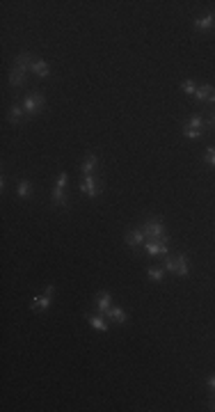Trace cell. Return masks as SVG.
I'll return each mask as SVG.
<instances>
[{
    "instance_id": "1",
    "label": "cell",
    "mask_w": 215,
    "mask_h": 412,
    "mask_svg": "<svg viewBox=\"0 0 215 412\" xmlns=\"http://www.w3.org/2000/svg\"><path fill=\"white\" fill-rule=\"evenodd\" d=\"M142 234L147 240H154V243H169L167 229H165V222L161 218H147L142 222Z\"/></svg>"
},
{
    "instance_id": "2",
    "label": "cell",
    "mask_w": 215,
    "mask_h": 412,
    "mask_svg": "<svg viewBox=\"0 0 215 412\" xmlns=\"http://www.w3.org/2000/svg\"><path fill=\"white\" fill-rule=\"evenodd\" d=\"M23 110H26L27 117H37V115L44 110V106H46V96L41 92H30L23 96Z\"/></svg>"
},
{
    "instance_id": "3",
    "label": "cell",
    "mask_w": 215,
    "mask_h": 412,
    "mask_svg": "<svg viewBox=\"0 0 215 412\" xmlns=\"http://www.w3.org/2000/svg\"><path fill=\"white\" fill-rule=\"evenodd\" d=\"M81 193H85L87 197H99V195L103 193V183L99 179H96L94 174H89V177H82V181H81Z\"/></svg>"
},
{
    "instance_id": "4",
    "label": "cell",
    "mask_w": 215,
    "mask_h": 412,
    "mask_svg": "<svg viewBox=\"0 0 215 412\" xmlns=\"http://www.w3.org/2000/svg\"><path fill=\"white\" fill-rule=\"evenodd\" d=\"M53 295H55V286H46V291H44V295H37V298H32V302H30V309H34V312H46L48 307L53 305Z\"/></svg>"
},
{
    "instance_id": "5",
    "label": "cell",
    "mask_w": 215,
    "mask_h": 412,
    "mask_svg": "<svg viewBox=\"0 0 215 412\" xmlns=\"http://www.w3.org/2000/svg\"><path fill=\"white\" fill-rule=\"evenodd\" d=\"M94 307H96V314L106 316V312L112 307V295H110V291H99V293H96Z\"/></svg>"
},
{
    "instance_id": "6",
    "label": "cell",
    "mask_w": 215,
    "mask_h": 412,
    "mask_svg": "<svg viewBox=\"0 0 215 412\" xmlns=\"http://www.w3.org/2000/svg\"><path fill=\"white\" fill-rule=\"evenodd\" d=\"M124 243H126L128 247H133V250H137V247H144V243H147V238H144V234H142V229L137 227V229H131V232L124 236Z\"/></svg>"
},
{
    "instance_id": "7",
    "label": "cell",
    "mask_w": 215,
    "mask_h": 412,
    "mask_svg": "<svg viewBox=\"0 0 215 412\" xmlns=\"http://www.w3.org/2000/svg\"><path fill=\"white\" fill-rule=\"evenodd\" d=\"M144 252H147V257H165V254H169V247H167V243L147 240V243H144Z\"/></svg>"
},
{
    "instance_id": "8",
    "label": "cell",
    "mask_w": 215,
    "mask_h": 412,
    "mask_svg": "<svg viewBox=\"0 0 215 412\" xmlns=\"http://www.w3.org/2000/svg\"><path fill=\"white\" fill-rule=\"evenodd\" d=\"M27 69H21V67H12V71H9V85L12 87H23L27 80Z\"/></svg>"
},
{
    "instance_id": "9",
    "label": "cell",
    "mask_w": 215,
    "mask_h": 412,
    "mask_svg": "<svg viewBox=\"0 0 215 412\" xmlns=\"http://www.w3.org/2000/svg\"><path fill=\"white\" fill-rule=\"evenodd\" d=\"M27 115H26V110H23V106H21V103H14V106H9V110H7V121H9V124H14V126H16V124H21V121L26 119Z\"/></svg>"
},
{
    "instance_id": "10",
    "label": "cell",
    "mask_w": 215,
    "mask_h": 412,
    "mask_svg": "<svg viewBox=\"0 0 215 412\" xmlns=\"http://www.w3.org/2000/svg\"><path fill=\"white\" fill-rule=\"evenodd\" d=\"M106 319L108 321H112V323H117V325H124L128 321V314L121 309V307H110L106 312Z\"/></svg>"
},
{
    "instance_id": "11",
    "label": "cell",
    "mask_w": 215,
    "mask_h": 412,
    "mask_svg": "<svg viewBox=\"0 0 215 412\" xmlns=\"http://www.w3.org/2000/svg\"><path fill=\"white\" fill-rule=\"evenodd\" d=\"M34 60H37V58H34L32 53L23 51V53H19L16 58H14V67H21V69H27V71H30L32 64H34Z\"/></svg>"
},
{
    "instance_id": "12",
    "label": "cell",
    "mask_w": 215,
    "mask_h": 412,
    "mask_svg": "<svg viewBox=\"0 0 215 412\" xmlns=\"http://www.w3.org/2000/svg\"><path fill=\"white\" fill-rule=\"evenodd\" d=\"M85 319H87V323L94 327V330H101V332H108V330H110V323H108V319H101V314H87Z\"/></svg>"
},
{
    "instance_id": "13",
    "label": "cell",
    "mask_w": 215,
    "mask_h": 412,
    "mask_svg": "<svg viewBox=\"0 0 215 412\" xmlns=\"http://www.w3.org/2000/svg\"><path fill=\"white\" fill-rule=\"evenodd\" d=\"M96 163H99V158H96L94 153H87V156L82 158V163H81V172H82V177H89V174H94Z\"/></svg>"
},
{
    "instance_id": "14",
    "label": "cell",
    "mask_w": 215,
    "mask_h": 412,
    "mask_svg": "<svg viewBox=\"0 0 215 412\" xmlns=\"http://www.w3.org/2000/svg\"><path fill=\"white\" fill-rule=\"evenodd\" d=\"M30 71H32L37 78H48V76H51V64H48L46 60H39V58H37Z\"/></svg>"
},
{
    "instance_id": "15",
    "label": "cell",
    "mask_w": 215,
    "mask_h": 412,
    "mask_svg": "<svg viewBox=\"0 0 215 412\" xmlns=\"http://www.w3.org/2000/svg\"><path fill=\"white\" fill-rule=\"evenodd\" d=\"M211 28H215V14H206V16H202V19H195V30L206 32V30H211Z\"/></svg>"
},
{
    "instance_id": "16",
    "label": "cell",
    "mask_w": 215,
    "mask_h": 412,
    "mask_svg": "<svg viewBox=\"0 0 215 412\" xmlns=\"http://www.w3.org/2000/svg\"><path fill=\"white\" fill-rule=\"evenodd\" d=\"M51 202H53L55 206H60V208H69V197L64 190H60V188H53V193H51Z\"/></svg>"
},
{
    "instance_id": "17",
    "label": "cell",
    "mask_w": 215,
    "mask_h": 412,
    "mask_svg": "<svg viewBox=\"0 0 215 412\" xmlns=\"http://www.w3.org/2000/svg\"><path fill=\"white\" fill-rule=\"evenodd\" d=\"M176 275H179V277H188L190 275L188 257H186V254H176Z\"/></svg>"
},
{
    "instance_id": "18",
    "label": "cell",
    "mask_w": 215,
    "mask_h": 412,
    "mask_svg": "<svg viewBox=\"0 0 215 412\" xmlns=\"http://www.w3.org/2000/svg\"><path fill=\"white\" fill-rule=\"evenodd\" d=\"M16 195L23 197V200H27V197L32 195V183H30L27 179H21L19 183H16Z\"/></svg>"
},
{
    "instance_id": "19",
    "label": "cell",
    "mask_w": 215,
    "mask_h": 412,
    "mask_svg": "<svg viewBox=\"0 0 215 412\" xmlns=\"http://www.w3.org/2000/svg\"><path fill=\"white\" fill-rule=\"evenodd\" d=\"M190 128H197V131H202V133H206V128H209V124L204 121V117L202 115H192L188 121H186Z\"/></svg>"
},
{
    "instance_id": "20",
    "label": "cell",
    "mask_w": 215,
    "mask_h": 412,
    "mask_svg": "<svg viewBox=\"0 0 215 412\" xmlns=\"http://www.w3.org/2000/svg\"><path fill=\"white\" fill-rule=\"evenodd\" d=\"M147 275H149V279H151V282H162V279H165V275H167V270H165L162 266H151L147 270Z\"/></svg>"
},
{
    "instance_id": "21",
    "label": "cell",
    "mask_w": 215,
    "mask_h": 412,
    "mask_svg": "<svg viewBox=\"0 0 215 412\" xmlns=\"http://www.w3.org/2000/svg\"><path fill=\"white\" fill-rule=\"evenodd\" d=\"M211 92H213V85H199L195 92V99L197 101H209Z\"/></svg>"
},
{
    "instance_id": "22",
    "label": "cell",
    "mask_w": 215,
    "mask_h": 412,
    "mask_svg": "<svg viewBox=\"0 0 215 412\" xmlns=\"http://www.w3.org/2000/svg\"><path fill=\"white\" fill-rule=\"evenodd\" d=\"M162 268H165L167 273L176 275V257H172V254H165V257H162Z\"/></svg>"
},
{
    "instance_id": "23",
    "label": "cell",
    "mask_w": 215,
    "mask_h": 412,
    "mask_svg": "<svg viewBox=\"0 0 215 412\" xmlns=\"http://www.w3.org/2000/svg\"><path fill=\"white\" fill-rule=\"evenodd\" d=\"M181 89L186 94H188V96H195V92H197V85H195V80H190V78H186L181 83Z\"/></svg>"
},
{
    "instance_id": "24",
    "label": "cell",
    "mask_w": 215,
    "mask_h": 412,
    "mask_svg": "<svg viewBox=\"0 0 215 412\" xmlns=\"http://www.w3.org/2000/svg\"><path fill=\"white\" fill-rule=\"evenodd\" d=\"M183 135H186L188 140H199L204 133H202V131H197V128H190L188 124H183Z\"/></svg>"
},
{
    "instance_id": "25",
    "label": "cell",
    "mask_w": 215,
    "mask_h": 412,
    "mask_svg": "<svg viewBox=\"0 0 215 412\" xmlns=\"http://www.w3.org/2000/svg\"><path fill=\"white\" fill-rule=\"evenodd\" d=\"M204 163L211 167H215V147H209L206 151H204Z\"/></svg>"
},
{
    "instance_id": "26",
    "label": "cell",
    "mask_w": 215,
    "mask_h": 412,
    "mask_svg": "<svg viewBox=\"0 0 215 412\" xmlns=\"http://www.w3.org/2000/svg\"><path fill=\"white\" fill-rule=\"evenodd\" d=\"M67 181H69V174L67 172H60V174H57V181H55V188L64 190V188H67Z\"/></svg>"
},
{
    "instance_id": "27",
    "label": "cell",
    "mask_w": 215,
    "mask_h": 412,
    "mask_svg": "<svg viewBox=\"0 0 215 412\" xmlns=\"http://www.w3.org/2000/svg\"><path fill=\"white\" fill-rule=\"evenodd\" d=\"M206 385H209V389L215 394V373H213V376H209V380H206Z\"/></svg>"
},
{
    "instance_id": "28",
    "label": "cell",
    "mask_w": 215,
    "mask_h": 412,
    "mask_svg": "<svg viewBox=\"0 0 215 412\" xmlns=\"http://www.w3.org/2000/svg\"><path fill=\"white\" fill-rule=\"evenodd\" d=\"M206 124H209V128H213V126H215V110H213V115H211V119L206 121Z\"/></svg>"
},
{
    "instance_id": "29",
    "label": "cell",
    "mask_w": 215,
    "mask_h": 412,
    "mask_svg": "<svg viewBox=\"0 0 215 412\" xmlns=\"http://www.w3.org/2000/svg\"><path fill=\"white\" fill-rule=\"evenodd\" d=\"M5 186H7V179H5V174L0 177V190H5Z\"/></svg>"
},
{
    "instance_id": "30",
    "label": "cell",
    "mask_w": 215,
    "mask_h": 412,
    "mask_svg": "<svg viewBox=\"0 0 215 412\" xmlns=\"http://www.w3.org/2000/svg\"><path fill=\"white\" fill-rule=\"evenodd\" d=\"M209 103H213V106H215V87H213V92H211V96H209Z\"/></svg>"
},
{
    "instance_id": "31",
    "label": "cell",
    "mask_w": 215,
    "mask_h": 412,
    "mask_svg": "<svg viewBox=\"0 0 215 412\" xmlns=\"http://www.w3.org/2000/svg\"><path fill=\"white\" fill-rule=\"evenodd\" d=\"M209 406H211V410H215V394H213V399H211V403H209Z\"/></svg>"
}]
</instances>
